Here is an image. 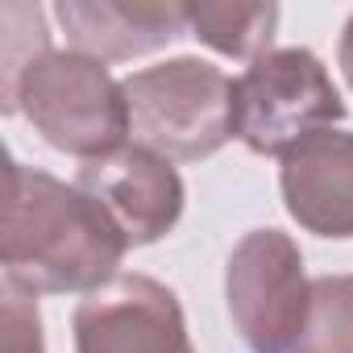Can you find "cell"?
Segmentation results:
<instances>
[{
	"label": "cell",
	"mask_w": 353,
	"mask_h": 353,
	"mask_svg": "<svg viewBox=\"0 0 353 353\" xmlns=\"http://www.w3.org/2000/svg\"><path fill=\"white\" fill-rule=\"evenodd\" d=\"M0 353H46L42 316L38 303L26 295H5V332H0Z\"/></svg>",
	"instance_id": "12"
},
{
	"label": "cell",
	"mask_w": 353,
	"mask_h": 353,
	"mask_svg": "<svg viewBox=\"0 0 353 353\" xmlns=\"http://www.w3.org/2000/svg\"><path fill=\"white\" fill-rule=\"evenodd\" d=\"M54 17L71 50L100 63L154 54L188 34V5L166 0H59Z\"/></svg>",
	"instance_id": "9"
},
{
	"label": "cell",
	"mask_w": 353,
	"mask_h": 353,
	"mask_svg": "<svg viewBox=\"0 0 353 353\" xmlns=\"http://www.w3.org/2000/svg\"><path fill=\"white\" fill-rule=\"evenodd\" d=\"M5 112H26L34 133L46 145L71 158H104L129 137V108L121 83L108 75L100 59L79 50H46L38 54L0 100Z\"/></svg>",
	"instance_id": "2"
},
{
	"label": "cell",
	"mask_w": 353,
	"mask_h": 353,
	"mask_svg": "<svg viewBox=\"0 0 353 353\" xmlns=\"http://www.w3.org/2000/svg\"><path fill=\"white\" fill-rule=\"evenodd\" d=\"M71 332L75 353H196L179 295L150 274H117L83 295Z\"/></svg>",
	"instance_id": "6"
},
{
	"label": "cell",
	"mask_w": 353,
	"mask_h": 353,
	"mask_svg": "<svg viewBox=\"0 0 353 353\" xmlns=\"http://www.w3.org/2000/svg\"><path fill=\"white\" fill-rule=\"evenodd\" d=\"M279 17L283 9L279 5H250V0H208V5H188V30L212 46L216 54L225 59H262L270 54V42H274V30H279Z\"/></svg>",
	"instance_id": "10"
},
{
	"label": "cell",
	"mask_w": 353,
	"mask_h": 353,
	"mask_svg": "<svg viewBox=\"0 0 353 353\" xmlns=\"http://www.w3.org/2000/svg\"><path fill=\"white\" fill-rule=\"evenodd\" d=\"M336 63H341V71H345V83L353 88V13H349V21H345V30H341V46H336Z\"/></svg>",
	"instance_id": "13"
},
{
	"label": "cell",
	"mask_w": 353,
	"mask_h": 353,
	"mask_svg": "<svg viewBox=\"0 0 353 353\" xmlns=\"http://www.w3.org/2000/svg\"><path fill=\"white\" fill-rule=\"evenodd\" d=\"M225 303L250 353L295 349L312 303V279L303 274V254L291 233L254 229L233 245L225 262Z\"/></svg>",
	"instance_id": "5"
},
{
	"label": "cell",
	"mask_w": 353,
	"mask_h": 353,
	"mask_svg": "<svg viewBox=\"0 0 353 353\" xmlns=\"http://www.w3.org/2000/svg\"><path fill=\"white\" fill-rule=\"evenodd\" d=\"M291 353H353V274L312 279V303Z\"/></svg>",
	"instance_id": "11"
},
{
	"label": "cell",
	"mask_w": 353,
	"mask_h": 353,
	"mask_svg": "<svg viewBox=\"0 0 353 353\" xmlns=\"http://www.w3.org/2000/svg\"><path fill=\"white\" fill-rule=\"evenodd\" d=\"M345 117V100L328 75V67L303 50H270L233 79V137L254 150L283 158L303 137L332 129Z\"/></svg>",
	"instance_id": "4"
},
{
	"label": "cell",
	"mask_w": 353,
	"mask_h": 353,
	"mask_svg": "<svg viewBox=\"0 0 353 353\" xmlns=\"http://www.w3.org/2000/svg\"><path fill=\"white\" fill-rule=\"evenodd\" d=\"M125 250L129 241L92 196L9 158L5 287L13 295H92L117 279Z\"/></svg>",
	"instance_id": "1"
},
{
	"label": "cell",
	"mask_w": 353,
	"mask_h": 353,
	"mask_svg": "<svg viewBox=\"0 0 353 353\" xmlns=\"http://www.w3.org/2000/svg\"><path fill=\"white\" fill-rule=\"evenodd\" d=\"M129 137L170 162H200L233 137V79L204 59H166L121 79Z\"/></svg>",
	"instance_id": "3"
},
{
	"label": "cell",
	"mask_w": 353,
	"mask_h": 353,
	"mask_svg": "<svg viewBox=\"0 0 353 353\" xmlns=\"http://www.w3.org/2000/svg\"><path fill=\"white\" fill-rule=\"evenodd\" d=\"M75 188L108 212V221L121 229L129 245L162 241L179 225L188 204V188L179 170L170 166V158L133 141H125L104 158L83 162L75 174Z\"/></svg>",
	"instance_id": "7"
},
{
	"label": "cell",
	"mask_w": 353,
	"mask_h": 353,
	"mask_svg": "<svg viewBox=\"0 0 353 353\" xmlns=\"http://www.w3.org/2000/svg\"><path fill=\"white\" fill-rule=\"evenodd\" d=\"M283 208L303 233L349 241L353 237V133L320 129L283 154L279 166Z\"/></svg>",
	"instance_id": "8"
}]
</instances>
